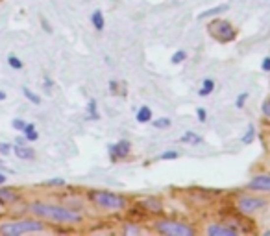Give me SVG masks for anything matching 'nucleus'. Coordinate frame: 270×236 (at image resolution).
<instances>
[{"mask_svg":"<svg viewBox=\"0 0 270 236\" xmlns=\"http://www.w3.org/2000/svg\"><path fill=\"white\" fill-rule=\"evenodd\" d=\"M89 116H91L93 120H98V118H100V114L96 111V102H94V100H89Z\"/></svg>","mask_w":270,"mask_h":236,"instance_id":"nucleus-20","label":"nucleus"},{"mask_svg":"<svg viewBox=\"0 0 270 236\" xmlns=\"http://www.w3.org/2000/svg\"><path fill=\"white\" fill-rule=\"evenodd\" d=\"M130 148H131V144L128 140H120L119 144L109 146V153H111L113 160H117V159H120V157H126V155L130 153Z\"/></svg>","mask_w":270,"mask_h":236,"instance_id":"nucleus-7","label":"nucleus"},{"mask_svg":"<svg viewBox=\"0 0 270 236\" xmlns=\"http://www.w3.org/2000/svg\"><path fill=\"white\" fill-rule=\"evenodd\" d=\"M43 223L35 220H21V221H8L0 225V233L6 236H19L23 233H31V231H43Z\"/></svg>","mask_w":270,"mask_h":236,"instance_id":"nucleus-2","label":"nucleus"},{"mask_svg":"<svg viewBox=\"0 0 270 236\" xmlns=\"http://www.w3.org/2000/svg\"><path fill=\"white\" fill-rule=\"evenodd\" d=\"M4 183H6V175L0 174V184H4Z\"/></svg>","mask_w":270,"mask_h":236,"instance_id":"nucleus-33","label":"nucleus"},{"mask_svg":"<svg viewBox=\"0 0 270 236\" xmlns=\"http://www.w3.org/2000/svg\"><path fill=\"white\" fill-rule=\"evenodd\" d=\"M180 140H181L183 144H189V142H191V144H198V142H200L202 138L198 137L196 133H193V131H187L185 135H183V137L180 138Z\"/></svg>","mask_w":270,"mask_h":236,"instance_id":"nucleus-15","label":"nucleus"},{"mask_svg":"<svg viewBox=\"0 0 270 236\" xmlns=\"http://www.w3.org/2000/svg\"><path fill=\"white\" fill-rule=\"evenodd\" d=\"M8 63H9V67H11V69H17V70L23 69V61H21L19 57H15V55H9Z\"/></svg>","mask_w":270,"mask_h":236,"instance_id":"nucleus-21","label":"nucleus"},{"mask_svg":"<svg viewBox=\"0 0 270 236\" xmlns=\"http://www.w3.org/2000/svg\"><path fill=\"white\" fill-rule=\"evenodd\" d=\"M4 98H6V94H4V92L0 91V100H4Z\"/></svg>","mask_w":270,"mask_h":236,"instance_id":"nucleus-34","label":"nucleus"},{"mask_svg":"<svg viewBox=\"0 0 270 236\" xmlns=\"http://www.w3.org/2000/svg\"><path fill=\"white\" fill-rule=\"evenodd\" d=\"M17 196L13 194L11 190H0V201L4 203V201H15Z\"/></svg>","mask_w":270,"mask_h":236,"instance_id":"nucleus-19","label":"nucleus"},{"mask_svg":"<svg viewBox=\"0 0 270 236\" xmlns=\"http://www.w3.org/2000/svg\"><path fill=\"white\" fill-rule=\"evenodd\" d=\"M23 131H24V138H26V140H37L39 138V133L35 131V126H33V124H26Z\"/></svg>","mask_w":270,"mask_h":236,"instance_id":"nucleus-12","label":"nucleus"},{"mask_svg":"<svg viewBox=\"0 0 270 236\" xmlns=\"http://www.w3.org/2000/svg\"><path fill=\"white\" fill-rule=\"evenodd\" d=\"M31 212L37 214V216H43V218H50V220L54 221H60V223H76V221H80V214L56 205L35 203V205H31Z\"/></svg>","mask_w":270,"mask_h":236,"instance_id":"nucleus-1","label":"nucleus"},{"mask_svg":"<svg viewBox=\"0 0 270 236\" xmlns=\"http://www.w3.org/2000/svg\"><path fill=\"white\" fill-rule=\"evenodd\" d=\"M45 184H52V186H61V184H65V181H63V179H50V181H47Z\"/></svg>","mask_w":270,"mask_h":236,"instance_id":"nucleus-28","label":"nucleus"},{"mask_svg":"<svg viewBox=\"0 0 270 236\" xmlns=\"http://www.w3.org/2000/svg\"><path fill=\"white\" fill-rule=\"evenodd\" d=\"M152 118V111H150V107H141L139 111H137V122L145 124L148 122Z\"/></svg>","mask_w":270,"mask_h":236,"instance_id":"nucleus-13","label":"nucleus"},{"mask_svg":"<svg viewBox=\"0 0 270 236\" xmlns=\"http://www.w3.org/2000/svg\"><path fill=\"white\" fill-rule=\"evenodd\" d=\"M263 70L270 72V57H265V61H263Z\"/></svg>","mask_w":270,"mask_h":236,"instance_id":"nucleus-31","label":"nucleus"},{"mask_svg":"<svg viewBox=\"0 0 270 236\" xmlns=\"http://www.w3.org/2000/svg\"><path fill=\"white\" fill-rule=\"evenodd\" d=\"M0 168H2V162H0Z\"/></svg>","mask_w":270,"mask_h":236,"instance_id":"nucleus-36","label":"nucleus"},{"mask_svg":"<svg viewBox=\"0 0 270 236\" xmlns=\"http://www.w3.org/2000/svg\"><path fill=\"white\" fill-rule=\"evenodd\" d=\"M209 33L220 43H228L235 37V30L232 28V24L226 21H213L209 24Z\"/></svg>","mask_w":270,"mask_h":236,"instance_id":"nucleus-4","label":"nucleus"},{"mask_svg":"<svg viewBox=\"0 0 270 236\" xmlns=\"http://www.w3.org/2000/svg\"><path fill=\"white\" fill-rule=\"evenodd\" d=\"M261 207H265V201H263V199H257V198H242L239 201V209L244 214L255 212V210L261 209Z\"/></svg>","mask_w":270,"mask_h":236,"instance_id":"nucleus-6","label":"nucleus"},{"mask_svg":"<svg viewBox=\"0 0 270 236\" xmlns=\"http://www.w3.org/2000/svg\"><path fill=\"white\" fill-rule=\"evenodd\" d=\"M169 126H170V120H169V118H159V120H154V128H157V130L169 128Z\"/></svg>","mask_w":270,"mask_h":236,"instance_id":"nucleus-23","label":"nucleus"},{"mask_svg":"<svg viewBox=\"0 0 270 236\" xmlns=\"http://www.w3.org/2000/svg\"><path fill=\"white\" fill-rule=\"evenodd\" d=\"M246 98H248V92H242V94H239V96H237V104H235V105L239 107H242L244 105V102H246Z\"/></svg>","mask_w":270,"mask_h":236,"instance_id":"nucleus-24","label":"nucleus"},{"mask_svg":"<svg viewBox=\"0 0 270 236\" xmlns=\"http://www.w3.org/2000/svg\"><path fill=\"white\" fill-rule=\"evenodd\" d=\"M91 21H93V24H94V30H98V31L104 30V15H102V11L96 9L93 13V17H91Z\"/></svg>","mask_w":270,"mask_h":236,"instance_id":"nucleus-14","label":"nucleus"},{"mask_svg":"<svg viewBox=\"0 0 270 236\" xmlns=\"http://www.w3.org/2000/svg\"><path fill=\"white\" fill-rule=\"evenodd\" d=\"M196 114H198V120H200V122H206V111H204L202 107L196 111Z\"/></svg>","mask_w":270,"mask_h":236,"instance_id":"nucleus-30","label":"nucleus"},{"mask_svg":"<svg viewBox=\"0 0 270 236\" xmlns=\"http://www.w3.org/2000/svg\"><path fill=\"white\" fill-rule=\"evenodd\" d=\"M183 59H185V52H183V50H178V52L172 55V63H174V65H180Z\"/></svg>","mask_w":270,"mask_h":236,"instance_id":"nucleus-22","label":"nucleus"},{"mask_svg":"<svg viewBox=\"0 0 270 236\" xmlns=\"http://www.w3.org/2000/svg\"><path fill=\"white\" fill-rule=\"evenodd\" d=\"M248 186L252 190H270V175H257L248 183Z\"/></svg>","mask_w":270,"mask_h":236,"instance_id":"nucleus-8","label":"nucleus"},{"mask_svg":"<svg viewBox=\"0 0 270 236\" xmlns=\"http://www.w3.org/2000/svg\"><path fill=\"white\" fill-rule=\"evenodd\" d=\"M11 152V146L6 144V142H0V153H4V155H8Z\"/></svg>","mask_w":270,"mask_h":236,"instance_id":"nucleus-25","label":"nucleus"},{"mask_svg":"<svg viewBox=\"0 0 270 236\" xmlns=\"http://www.w3.org/2000/svg\"><path fill=\"white\" fill-rule=\"evenodd\" d=\"M13 152H15V155L19 157V159H33V157H35L33 150L28 148V146H23V144L13 146Z\"/></svg>","mask_w":270,"mask_h":236,"instance_id":"nucleus-10","label":"nucleus"},{"mask_svg":"<svg viewBox=\"0 0 270 236\" xmlns=\"http://www.w3.org/2000/svg\"><path fill=\"white\" fill-rule=\"evenodd\" d=\"M254 137H255V128H254V126H248L246 135L242 137V144H250V142L254 140Z\"/></svg>","mask_w":270,"mask_h":236,"instance_id":"nucleus-18","label":"nucleus"},{"mask_svg":"<svg viewBox=\"0 0 270 236\" xmlns=\"http://www.w3.org/2000/svg\"><path fill=\"white\" fill-rule=\"evenodd\" d=\"M209 236H235L237 233L230 227H222V225H209L208 227Z\"/></svg>","mask_w":270,"mask_h":236,"instance_id":"nucleus-9","label":"nucleus"},{"mask_svg":"<svg viewBox=\"0 0 270 236\" xmlns=\"http://www.w3.org/2000/svg\"><path fill=\"white\" fill-rule=\"evenodd\" d=\"M178 157V152H165L161 153V159H176Z\"/></svg>","mask_w":270,"mask_h":236,"instance_id":"nucleus-26","label":"nucleus"},{"mask_svg":"<svg viewBox=\"0 0 270 236\" xmlns=\"http://www.w3.org/2000/svg\"><path fill=\"white\" fill-rule=\"evenodd\" d=\"M224 11H228V4H222V6H216V8H213V9H208V11L200 13L198 19H208V17L218 15V13H224Z\"/></svg>","mask_w":270,"mask_h":236,"instance_id":"nucleus-11","label":"nucleus"},{"mask_svg":"<svg viewBox=\"0 0 270 236\" xmlns=\"http://www.w3.org/2000/svg\"><path fill=\"white\" fill-rule=\"evenodd\" d=\"M41 23H43V26H45V30H47V31H52V30H50V26H48V23H47V21H45V19H43Z\"/></svg>","mask_w":270,"mask_h":236,"instance_id":"nucleus-32","label":"nucleus"},{"mask_svg":"<svg viewBox=\"0 0 270 236\" xmlns=\"http://www.w3.org/2000/svg\"><path fill=\"white\" fill-rule=\"evenodd\" d=\"M93 201L98 207H102V209H113V210L126 207L124 198L115 196V194H111V192H96V194H93Z\"/></svg>","mask_w":270,"mask_h":236,"instance_id":"nucleus-3","label":"nucleus"},{"mask_svg":"<svg viewBox=\"0 0 270 236\" xmlns=\"http://www.w3.org/2000/svg\"><path fill=\"white\" fill-rule=\"evenodd\" d=\"M157 231L161 235L167 236H193L194 231L191 227H187L180 221H159L157 223Z\"/></svg>","mask_w":270,"mask_h":236,"instance_id":"nucleus-5","label":"nucleus"},{"mask_svg":"<svg viewBox=\"0 0 270 236\" xmlns=\"http://www.w3.org/2000/svg\"><path fill=\"white\" fill-rule=\"evenodd\" d=\"M265 235H267V236H270V231H267V233H265Z\"/></svg>","mask_w":270,"mask_h":236,"instance_id":"nucleus-35","label":"nucleus"},{"mask_svg":"<svg viewBox=\"0 0 270 236\" xmlns=\"http://www.w3.org/2000/svg\"><path fill=\"white\" fill-rule=\"evenodd\" d=\"M263 113H265V116H269L270 118V98L263 104Z\"/></svg>","mask_w":270,"mask_h":236,"instance_id":"nucleus-27","label":"nucleus"},{"mask_svg":"<svg viewBox=\"0 0 270 236\" xmlns=\"http://www.w3.org/2000/svg\"><path fill=\"white\" fill-rule=\"evenodd\" d=\"M23 94H24V96H26L28 100H30L31 104H35V105H39V104H41V98H39V96L35 94V92H31L30 89H28V87H23Z\"/></svg>","mask_w":270,"mask_h":236,"instance_id":"nucleus-17","label":"nucleus"},{"mask_svg":"<svg viewBox=\"0 0 270 236\" xmlns=\"http://www.w3.org/2000/svg\"><path fill=\"white\" fill-rule=\"evenodd\" d=\"M24 126H26V122H23V120H13V128H15V130L23 131Z\"/></svg>","mask_w":270,"mask_h":236,"instance_id":"nucleus-29","label":"nucleus"},{"mask_svg":"<svg viewBox=\"0 0 270 236\" xmlns=\"http://www.w3.org/2000/svg\"><path fill=\"white\" fill-rule=\"evenodd\" d=\"M0 205H2V201H0Z\"/></svg>","mask_w":270,"mask_h":236,"instance_id":"nucleus-37","label":"nucleus"},{"mask_svg":"<svg viewBox=\"0 0 270 236\" xmlns=\"http://www.w3.org/2000/svg\"><path fill=\"white\" fill-rule=\"evenodd\" d=\"M215 89V81L213 79H204V83H202V91H200V96H208L211 94Z\"/></svg>","mask_w":270,"mask_h":236,"instance_id":"nucleus-16","label":"nucleus"}]
</instances>
